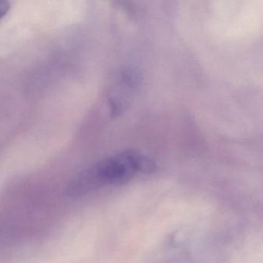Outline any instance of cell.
<instances>
[{
	"label": "cell",
	"instance_id": "cell-1",
	"mask_svg": "<svg viewBox=\"0 0 263 263\" xmlns=\"http://www.w3.org/2000/svg\"><path fill=\"white\" fill-rule=\"evenodd\" d=\"M155 168L152 160L135 152L105 158L75 178L66 189L68 196L78 197L104 186L121 184Z\"/></svg>",
	"mask_w": 263,
	"mask_h": 263
},
{
	"label": "cell",
	"instance_id": "cell-2",
	"mask_svg": "<svg viewBox=\"0 0 263 263\" xmlns=\"http://www.w3.org/2000/svg\"><path fill=\"white\" fill-rule=\"evenodd\" d=\"M10 9V3L7 1H0V20H2L7 15Z\"/></svg>",
	"mask_w": 263,
	"mask_h": 263
}]
</instances>
